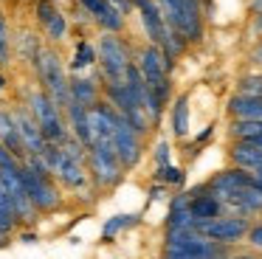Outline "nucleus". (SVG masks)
<instances>
[{"mask_svg":"<svg viewBox=\"0 0 262 259\" xmlns=\"http://www.w3.org/2000/svg\"><path fill=\"white\" fill-rule=\"evenodd\" d=\"M136 17H138V23H141L144 42L161 48L166 34H169V26H166L164 14H161L158 3H155V0H136Z\"/></svg>","mask_w":262,"mask_h":259,"instance_id":"obj_11","label":"nucleus"},{"mask_svg":"<svg viewBox=\"0 0 262 259\" xmlns=\"http://www.w3.org/2000/svg\"><path fill=\"white\" fill-rule=\"evenodd\" d=\"M248 228H251V217H243V214H223L217 220L194 225V231H200L206 240L223 242V245H237V242H243Z\"/></svg>","mask_w":262,"mask_h":259,"instance_id":"obj_7","label":"nucleus"},{"mask_svg":"<svg viewBox=\"0 0 262 259\" xmlns=\"http://www.w3.org/2000/svg\"><path fill=\"white\" fill-rule=\"evenodd\" d=\"M34 73H37V79H40V88L65 110V107L71 104V76H68V71H65L62 56H59V51L54 48V45L51 48H42Z\"/></svg>","mask_w":262,"mask_h":259,"instance_id":"obj_5","label":"nucleus"},{"mask_svg":"<svg viewBox=\"0 0 262 259\" xmlns=\"http://www.w3.org/2000/svg\"><path fill=\"white\" fill-rule=\"evenodd\" d=\"M0 186H3L6 197L12 200V208H14V214H17V223H31L34 214H37V208H34V203L29 200L26 186H23V180H20V163L17 166H9V169H0Z\"/></svg>","mask_w":262,"mask_h":259,"instance_id":"obj_10","label":"nucleus"},{"mask_svg":"<svg viewBox=\"0 0 262 259\" xmlns=\"http://www.w3.org/2000/svg\"><path fill=\"white\" fill-rule=\"evenodd\" d=\"M71 101H76L82 107H93L96 101H102V76H99V71H93L91 76L71 73Z\"/></svg>","mask_w":262,"mask_h":259,"instance_id":"obj_14","label":"nucleus"},{"mask_svg":"<svg viewBox=\"0 0 262 259\" xmlns=\"http://www.w3.org/2000/svg\"><path fill=\"white\" fill-rule=\"evenodd\" d=\"M226 155H228V163L239 169H251L254 172L256 166H262V146L251 144V141H231Z\"/></svg>","mask_w":262,"mask_h":259,"instance_id":"obj_18","label":"nucleus"},{"mask_svg":"<svg viewBox=\"0 0 262 259\" xmlns=\"http://www.w3.org/2000/svg\"><path fill=\"white\" fill-rule=\"evenodd\" d=\"M110 144H113V152L119 155L124 172H130V169H136L138 163H141V158H144V138L124 121V118H119Z\"/></svg>","mask_w":262,"mask_h":259,"instance_id":"obj_9","label":"nucleus"},{"mask_svg":"<svg viewBox=\"0 0 262 259\" xmlns=\"http://www.w3.org/2000/svg\"><path fill=\"white\" fill-rule=\"evenodd\" d=\"M26 107H29V113L37 118V124H40V130H42L48 144L62 146L65 141L71 138V127H68V118H65V110L42 88H31L29 93H26Z\"/></svg>","mask_w":262,"mask_h":259,"instance_id":"obj_3","label":"nucleus"},{"mask_svg":"<svg viewBox=\"0 0 262 259\" xmlns=\"http://www.w3.org/2000/svg\"><path fill=\"white\" fill-rule=\"evenodd\" d=\"M133 45L127 42L121 34H99L96 42V71L102 76V82H124L127 68L133 65Z\"/></svg>","mask_w":262,"mask_h":259,"instance_id":"obj_4","label":"nucleus"},{"mask_svg":"<svg viewBox=\"0 0 262 259\" xmlns=\"http://www.w3.org/2000/svg\"><path fill=\"white\" fill-rule=\"evenodd\" d=\"M237 93L245 96H259L262 99V71H248L237 76Z\"/></svg>","mask_w":262,"mask_h":259,"instance_id":"obj_24","label":"nucleus"},{"mask_svg":"<svg viewBox=\"0 0 262 259\" xmlns=\"http://www.w3.org/2000/svg\"><path fill=\"white\" fill-rule=\"evenodd\" d=\"M141 220V214H116V217L104 220L102 225V242H113V236L124 228H133V225Z\"/></svg>","mask_w":262,"mask_h":259,"instance_id":"obj_22","label":"nucleus"},{"mask_svg":"<svg viewBox=\"0 0 262 259\" xmlns=\"http://www.w3.org/2000/svg\"><path fill=\"white\" fill-rule=\"evenodd\" d=\"M17 51L26 62H31V68H37L40 62V54H42V45H40V37H34L31 31H23L17 39Z\"/></svg>","mask_w":262,"mask_h":259,"instance_id":"obj_23","label":"nucleus"},{"mask_svg":"<svg viewBox=\"0 0 262 259\" xmlns=\"http://www.w3.org/2000/svg\"><path fill=\"white\" fill-rule=\"evenodd\" d=\"M231 259H259V256H256V253L254 251H251V253H234V256Z\"/></svg>","mask_w":262,"mask_h":259,"instance_id":"obj_34","label":"nucleus"},{"mask_svg":"<svg viewBox=\"0 0 262 259\" xmlns=\"http://www.w3.org/2000/svg\"><path fill=\"white\" fill-rule=\"evenodd\" d=\"M9 62H12V28H9L6 14L0 11V71L9 68Z\"/></svg>","mask_w":262,"mask_h":259,"instance_id":"obj_26","label":"nucleus"},{"mask_svg":"<svg viewBox=\"0 0 262 259\" xmlns=\"http://www.w3.org/2000/svg\"><path fill=\"white\" fill-rule=\"evenodd\" d=\"M166 191H169V189H166L164 183H152V189L147 191V200L149 203H158V200H164V197H166Z\"/></svg>","mask_w":262,"mask_h":259,"instance_id":"obj_32","label":"nucleus"},{"mask_svg":"<svg viewBox=\"0 0 262 259\" xmlns=\"http://www.w3.org/2000/svg\"><path fill=\"white\" fill-rule=\"evenodd\" d=\"M245 62H248L251 71H262V39H254L245 54Z\"/></svg>","mask_w":262,"mask_h":259,"instance_id":"obj_30","label":"nucleus"},{"mask_svg":"<svg viewBox=\"0 0 262 259\" xmlns=\"http://www.w3.org/2000/svg\"><path fill=\"white\" fill-rule=\"evenodd\" d=\"M152 183H164L166 189L183 191V189H186V169L175 166V163L161 166V169H155V172H152Z\"/></svg>","mask_w":262,"mask_h":259,"instance_id":"obj_21","label":"nucleus"},{"mask_svg":"<svg viewBox=\"0 0 262 259\" xmlns=\"http://www.w3.org/2000/svg\"><path fill=\"white\" fill-rule=\"evenodd\" d=\"M133 62H136V68L141 71V76H144V82H147V88L152 90V96L166 107V110H169V101H172V73H175V71L169 68L164 51H161L158 45L141 42L136 51H133Z\"/></svg>","mask_w":262,"mask_h":259,"instance_id":"obj_1","label":"nucleus"},{"mask_svg":"<svg viewBox=\"0 0 262 259\" xmlns=\"http://www.w3.org/2000/svg\"><path fill=\"white\" fill-rule=\"evenodd\" d=\"M189 191H175L172 195V203H169V211H166V231H183V228H192V214H189Z\"/></svg>","mask_w":262,"mask_h":259,"instance_id":"obj_19","label":"nucleus"},{"mask_svg":"<svg viewBox=\"0 0 262 259\" xmlns=\"http://www.w3.org/2000/svg\"><path fill=\"white\" fill-rule=\"evenodd\" d=\"M96 62H99V54H96V45L91 39H76L74 45V56H71V73H85V71H96Z\"/></svg>","mask_w":262,"mask_h":259,"instance_id":"obj_20","label":"nucleus"},{"mask_svg":"<svg viewBox=\"0 0 262 259\" xmlns=\"http://www.w3.org/2000/svg\"><path fill=\"white\" fill-rule=\"evenodd\" d=\"M57 3H54V0H34V20L40 23L42 28L48 26V20H51L54 14H57Z\"/></svg>","mask_w":262,"mask_h":259,"instance_id":"obj_27","label":"nucleus"},{"mask_svg":"<svg viewBox=\"0 0 262 259\" xmlns=\"http://www.w3.org/2000/svg\"><path fill=\"white\" fill-rule=\"evenodd\" d=\"M164 14L166 26L172 31H178L183 39L192 45H200L206 39V14H203V6L200 0H155Z\"/></svg>","mask_w":262,"mask_h":259,"instance_id":"obj_2","label":"nucleus"},{"mask_svg":"<svg viewBox=\"0 0 262 259\" xmlns=\"http://www.w3.org/2000/svg\"><path fill=\"white\" fill-rule=\"evenodd\" d=\"M226 116L239 121H262V99L259 96H245L234 90L226 99Z\"/></svg>","mask_w":262,"mask_h":259,"instance_id":"obj_15","label":"nucleus"},{"mask_svg":"<svg viewBox=\"0 0 262 259\" xmlns=\"http://www.w3.org/2000/svg\"><path fill=\"white\" fill-rule=\"evenodd\" d=\"M254 175H256V178H262V166H256V169H254Z\"/></svg>","mask_w":262,"mask_h":259,"instance_id":"obj_37","label":"nucleus"},{"mask_svg":"<svg viewBox=\"0 0 262 259\" xmlns=\"http://www.w3.org/2000/svg\"><path fill=\"white\" fill-rule=\"evenodd\" d=\"M251 14H262V0H248V17Z\"/></svg>","mask_w":262,"mask_h":259,"instance_id":"obj_33","label":"nucleus"},{"mask_svg":"<svg viewBox=\"0 0 262 259\" xmlns=\"http://www.w3.org/2000/svg\"><path fill=\"white\" fill-rule=\"evenodd\" d=\"M0 144L6 146L20 163L29 158V149H26L23 138H20V130H17V121H14L12 110H0Z\"/></svg>","mask_w":262,"mask_h":259,"instance_id":"obj_17","label":"nucleus"},{"mask_svg":"<svg viewBox=\"0 0 262 259\" xmlns=\"http://www.w3.org/2000/svg\"><path fill=\"white\" fill-rule=\"evenodd\" d=\"M192 93L183 90V93L172 96L169 110H166V121H169V133L175 141H186L192 133Z\"/></svg>","mask_w":262,"mask_h":259,"instance_id":"obj_12","label":"nucleus"},{"mask_svg":"<svg viewBox=\"0 0 262 259\" xmlns=\"http://www.w3.org/2000/svg\"><path fill=\"white\" fill-rule=\"evenodd\" d=\"M42 31H46V37H48V42H51V45L62 42V39L68 37V17H65L62 11H57V14L48 20V26L42 28Z\"/></svg>","mask_w":262,"mask_h":259,"instance_id":"obj_25","label":"nucleus"},{"mask_svg":"<svg viewBox=\"0 0 262 259\" xmlns=\"http://www.w3.org/2000/svg\"><path fill=\"white\" fill-rule=\"evenodd\" d=\"M91 107H82L76 101H71L65 107V118H68V127H71V138H76L82 146L91 149L93 146V130H91Z\"/></svg>","mask_w":262,"mask_h":259,"instance_id":"obj_16","label":"nucleus"},{"mask_svg":"<svg viewBox=\"0 0 262 259\" xmlns=\"http://www.w3.org/2000/svg\"><path fill=\"white\" fill-rule=\"evenodd\" d=\"M6 73H3V71H0V93H6Z\"/></svg>","mask_w":262,"mask_h":259,"instance_id":"obj_35","label":"nucleus"},{"mask_svg":"<svg viewBox=\"0 0 262 259\" xmlns=\"http://www.w3.org/2000/svg\"><path fill=\"white\" fill-rule=\"evenodd\" d=\"M6 245V234H3V231H0V248Z\"/></svg>","mask_w":262,"mask_h":259,"instance_id":"obj_36","label":"nucleus"},{"mask_svg":"<svg viewBox=\"0 0 262 259\" xmlns=\"http://www.w3.org/2000/svg\"><path fill=\"white\" fill-rule=\"evenodd\" d=\"M248 37L251 39H262V14H251L248 17Z\"/></svg>","mask_w":262,"mask_h":259,"instance_id":"obj_31","label":"nucleus"},{"mask_svg":"<svg viewBox=\"0 0 262 259\" xmlns=\"http://www.w3.org/2000/svg\"><path fill=\"white\" fill-rule=\"evenodd\" d=\"M88 175H91L93 189L99 191H110L121 183L124 166H121L119 155L113 152L110 141H93V146L88 149Z\"/></svg>","mask_w":262,"mask_h":259,"instance_id":"obj_6","label":"nucleus"},{"mask_svg":"<svg viewBox=\"0 0 262 259\" xmlns=\"http://www.w3.org/2000/svg\"><path fill=\"white\" fill-rule=\"evenodd\" d=\"M20 180H23L26 195L34 203L37 211H54L59 206V189L54 186V178H42L31 166L20 163Z\"/></svg>","mask_w":262,"mask_h":259,"instance_id":"obj_8","label":"nucleus"},{"mask_svg":"<svg viewBox=\"0 0 262 259\" xmlns=\"http://www.w3.org/2000/svg\"><path fill=\"white\" fill-rule=\"evenodd\" d=\"M152 161H155V169H161V166H169V163H172V144H169L166 138H161L158 144H155Z\"/></svg>","mask_w":262,"mask_h":259,"instance_id":"obj_28","label":"nucleus"},{"mask_svg":"<svg viewBox=\"0 0 262 259\" xmlns=\"http://www.w3.org/2000/svg\"><path fill=\"white\" fill-rule=\"evenodd\" d=\"M14 113V121H17V130H20V138H23L26 149H29V155H42L48 146L46 135H42L40 124H37V118L29 113V107H17Z\"/></svg>","mask_w":262,"mask_h":259,"instance_id":"obj_13","label":"nucleus"},{"mask_svg":"<svg viewBox=\"0 0 262 259\" xmlns=\"http://www.w3.org/2000/svg\"><path fill=\"white\" fill-rule=\"evenodd\" d=\"M245 242H248V248H251L254 253H262V220L251 223L248 234H245Z\"/></svg>","mask_w":262,"mask_h":259,"instance_id":"obj_29","label":"nucleus"}]
</instances>
